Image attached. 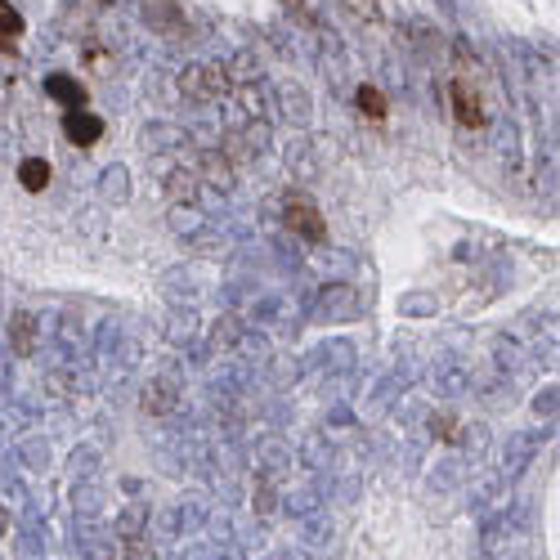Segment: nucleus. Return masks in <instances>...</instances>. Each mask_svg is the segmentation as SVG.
<instances>
[{
  "mask_svg": "<svg viewBox=\"0 0 560 560\" xmlns=\"http://www.w3.org/2000/svg\"><path fill=\"white\" fill-rule=\"evenodd\" d=\"M448 104H453L457 126H466V130H480V126L489 121L485 100L476 95V85H471V81H462V77H453V81H448Z\"/></svg>",
  "mask_w": 560,
  "mask_h": 560,
  "instance_id": "obj_1",
  "label": "nucleus"
},
{
  "mask_svg": "<svg viewBox=\"0 0 560 560\" xmlns=\"http://www.w3.org/2000/svg\"><path fill=\"white\" fill-rule=\"evenodd\" d=\"M283 224H288L292 233H301L305 243H323V238H328V224H323L318 207L305 202V198H288V207H283Z\"/></svg>",
  "mask_w": 560,
  "mask_h": 560,
  "instance_id": "obj_2",
  "label": "nucleus"
},
{
  "mask_svg": "<svg viewBox=\"0 0 560 560\" xmlns=\"http://www.w3.org/2000/svg\"><path fill=\"white\" fill-rule=\"evenodd\" d=\"M63 135L72 139L77 149H90V144H100V139H104V121L90 113V108H68V117H63Z\"/></svg>",
  "mask_w": 560,
  "mask_h": 560,
  "instance_id": "obj_3",
  "label": "nucleus"
},
{
  "mask_svg": "<svg viewBox=\"0 0 560 560\" xmlns=\"http://www.w3.org/2000/svg\"><path fill=\"white\" fill-rule=\"evenodd\" d=\"M45 95H50L55 104H68V108H85V85L81 81H72V77H63V72H55V77H45Z\"/></svg>",
  "mask_w": 560,
  "mask_h": 560,
  "instance_id": "obj_4",
  "label": "nucleus"
},
{
  "mask_svg": "<svg viewBox=\"0 0 560 560\" xmlns=\"http://www.w3.org/2000/svg\"><path fill=\"white\" fill-rule=\"evenodd\" d=\"M184 90H189L194 100H215L224 90V77H220V68H189L184 72Z\"/></svg>",
  "mask_w": 560,
  "mask_h": 560,
  "instance_id": "obj_5",
  "label": "nucleus"
},
{
  "mask_svg": "<svg viewBox=\"0 0 560 560\" xmlns=\"http://www.w3.org/2000/svg\"><path fill=\"white\" fill-rule=\"evenodd\" d=\"M19 36H23V14L10 5V0H0V55H14Z\"/></svg>",
  "mask_w": 560,
  "mask_h": 560,
  "instance_id": "obj_6",
  "label": "nucleus"
},
{
  "mask_svg": "<svg viewBox=\"0 0 560 560\" xmlns=\"http://www.w3.org/2000/svg\"><path fill=\"white\" fill-rule=\"evenodd\" d=\"M354 104H359V113H363L368 121H386V113H390V104H386V95H382L377 85H359Z\"/></svg>",
  "mask_w": 560,
  "mask_h": 560,
  "instance_id": "obj_7",
  "label": "nucleus"
},
{
  "mask_svg": "<svg viewBox=\"0 0 560 560\" xmlns=\"http://www.w3.org/2000/svg\"><path fill=\"white\" fill-rule=\"evenodd\" d=\"M19 184L27 194H45V184H50V162H40V158H27L19 166Z\"/></svg>",
  "mask_w": 560,
  "mask_h": 560,
  "instance_id": "obj_8",
  "label": "nucleus"
},
{
  "mask_svg": "<svg viewBox=\"0 0 560 560\" xmlns=\"http://www.w3.org/2000/svg\"><path fill=\"white\" fill-rule=\"evenodd\" d=\"M36 350V323L32 314H14V354H32Z\"/></svg>",
  "mask_w": 560,
  "mask_h": 560,
  "instance_id": "obj_9",
  "label": "nucleus"
},
{
  "mask_svg": "<svg viewBox=\"0 0 560 560\" xmlns=\"http://www.w3.org/2000/svg\"><path fill=\"white\" fill-rule=\"evenodd\" d=\"M346 5H350L354 14H363V19H377V5H372V0H346Z\"/></svg>",
  "mask_w": 560,
  "mask_h": 560,
  "instance_id": "obj_10",
  "label": "nucleus"
},
{
  "mask_svg": "<svg viewBox=\"0 0 560 560\" xmlns=\"http://www.w3.org/2000/svg\"><path fill=\"white\" fill-rule=\"evenodd\" d=\"M435 431L448 440V435H453V422H448V417H435Z\"/></svg>",
  "mask_w": 560,
  "mask_h": 560,
  "instance_id": "obj_11",
  "label": "nucleus"
},
{
  "mask_svg": "<svg viewBox=\"0 0 560 560\" xmlns=\"http://www.w3.org/2000/svg\"><path fill=\"white\" fill-rule=\"evenodd\" d=\"M10 529V516H5V506H0V534H5Z\"/></svg>",
  "mask_w": 560,
  "mask_h": 560,
  "instance_id": "obj_12",
  "label": "nucleus"
},
{
  "mask_svg": "<svg viewBox=\"0 0 560 560\" xmlns=\"http://www.w3.org/2000/svg\"><path fill=\"white\" fill-rule=\"evenodd\" d=\"M100 5H113V0H100Z\"/></svg>",
  "mask_w": 560,
  "mask_h": 560,
  "instance_id": "obj_13",
  "label": "nucleus"
}]
</instances>
